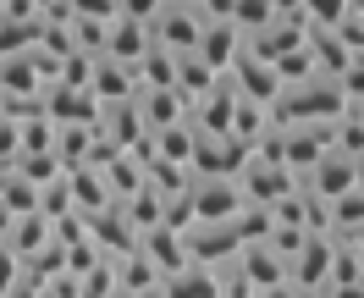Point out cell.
I'll use <instances>...</instances> for the list:
<instances>
[{"instance_id":"1","label":"cell","mask_w":364,"mask_h":298,"mask_svg":"<svg viewBox=\"0 0 364 298\" xmlns=\"http://www.w3.org/2000/svg\"><path fill=\"white\" fill-rule=\"evenodd\" d=\"M348 116V100H342L337 78H309V83H293L271 100V127H298V122H342Z\"/></svg>"},{"instance_id":"2","label":"cell","mask_w":364,"mask_h":298,"mask_svg":"<svg viewBox=\"0 0 364 298\" xmlns=\"http://www.w3.org/2000/svg\"><path fill=\"white\" fill-rule=\"evenodd\" d=\"M182 199V227H193V221H232L237 210H243V193H237V177H193V183L171 193Z\"/></svg>"},{"instance_id":"3","label":"cell","mask_w":364,"mask_h":298,"mask_svg":"<svg viewBox=\"0 0 364 298\" xmlns=\"http://www.w3.org/2000/svg\"><path fill=\"white\" fill-rule=\"evenodd\" d=\"M205 39V11L199 6H160L155 23H149V45L166 55H193Z\"/></svg>"},{"instance_id":"4","label":"cell","mask_w":364,"mask_h":298,"mask_svg":"<svg viewBox=\"0 0 364 298\" xmlns=\"http://www.w3.org/2000/svg\"><path fill=\"white\" fill-rule=\"evenodd\" d=\"M293 171L287 166H276L265 161V155H249L243 161V171H237V193H243V205H259V210H271L282 193H293Z\"/></svg>"},{"instance_id":"5","label":"cell","mask_w":364,"mask_h":298,"mask_svg":"<svg viewBox=\"0 0 364 298\" xmlns=\"http://www.w3.org/2000/svg\"><path fill=\"white\" fill-rule=\"evenodd\" d=\"M182 249H188L193 265H227L243 249V238H237L232 221H193V227H182Z\"/></svg>"},{"instance_id":"6","label":"cell","mask_w":364,"mask_h":298,"mask_svg":"<svg viewBox=\"0 0 364 298\" xmlns=\"http://www.w3.org/2000/svg\"><path fill=\"white\" fill-rule=\"evenodd\" d=\"M331 265H337V238L309 232V238H304V249L293 254L287 276H293V282H304L309 293H326V287H331Z\"/></svg>"},{"instance_id":"7","label":"cell","mask_w":364,"mask_h":298,"mask_svg":"<svg viewBox=\"0 0 364 298\" xmlns=\"http://www.w3.org/2000/svg\"><path fill=\"white\" fill-rule=\"evenodd\" d=\"M353 183H359V161H353V155H342V149H326V155L315 161V171H309L298 188H304L309 199H320V205H331V199L348 193Z\"/></svg>"},{"instance_id":"8","label":"cell","mask_w":364,"mask_h":298,"mask_svg":"<svg viewBox=\"0 0 364 298\" xmlns=\"http://www.w3.org/2000/svg\"><path fill=\"white\" fill-rule=\"evenodd\" d=\"M249 155L254 149L237 144V138H199L193 133V161H188V171H193V177H237Z\"/></svg>"},{"instance_id":"9","label":"cell","mask_w":364,"mask_h":298,"mask_svg":"<svg viewBox=\"0 0 364 298\" xmlns=\"http://www.w3.org/2000/svg\"><path fill=\"white\" fill-rule=\"evenodd\" d=\"M304 45V17H271L265 28H254L249 39H243V50H249L254 61H282V55H293V50Z\"/></svg>"},{"instance_id":"10","label":"cell","mask_w":364,"mask_h":298,"mask_svg":"<svg viewBox=\"0 0 364 298\" xmlns=\"http://www.w3.org/2000/svg\"><path fill=\"white\" fill-rule=\"evenodd\" d=\"M133 111H138V122H144V133H160V127L188 122V100H182L177 89H138Z\"/></svg>"},{"instance_id":"11","label":"cell","mask_w":364,"mask_h":298,"mask_svg":"<svg viewBox=\"0 0 364 298\" xmlns=\"http://www.w3.org/2000/svg\"><path fill=\"white\" fill-rule=\"evenodd\" d=\"M89 243L105 254V260H116V254H127L138 243V232H133V221L122 215V205H105L100 215H89Z\"/></svg>"},{"instance_id":"12","label":"cell","mask_w":364,"mask_h":298,"mask_svg":"<svg viewBox=\"0 0 364 298\" xmlns=\"http://www.w3.org/2000/svg\"><path fill=\"white\" fill-rule=\"evenodd\" d=\"M138 254L155 265V276H171V271H182L188 265V249H182V232L177 227H149V232H138Z\"/></svg>"},{"instance_id":"13","label":"cell","mask_w":364,"mask_h":298,"mask_svg":"<svg viewBox=\"0 0 364 298\" xmlns=\"http://www.w3.org/2000/svg\"><path fill=\"white\" fill-rule=\"evenodd\" d=\"M67 177V199H72V210L89 221V215H100L105 205H116L111 199V188H105V177H100V166H72V171H61Z\"/></svg>"},{"instance_id":"14","label":"cell","mask_w":364,"mask_h":298,"mask_svg":"<svg viewBox=\"0 0 364 298\" xmlns=\"http://www.w3.org/2000/svg\"><path fill=\"white\" fill-rule=\"evenodd\" d=\"M89 94H94V105H127V100L138 94V83H133V67H122V61H105V55H94Z\"/></svg>"},{"instance_id":"15","label":"cell","mask_w":364,"mask_h":298,"mask_svg":"<svg viewBox=\"0 0 364 298\" xmlns=\"http://www.w3.org/2000/svg\"><path fill=\"white\" fill-rule=\"evenodd\" d=\"M232 265L249 276V287H259V293H265V287H276V282L287 276V260H282L271 243H243V249L232 254Z\"/></svg>"},{"instance_id":"16","label":"cell","mask_w":364,"mask_h":298,"mask_svg":"<svg viewBox=\"0 0 364 298\" xmlns=\"http://www.w3.org/2000/svg\"><path fill=\"white\" fill-rule=\"evenodd\" d=\"M199 61H205L210 72H227L237 55H243V33L232 23H205V39H199V50H193Z\"/></svg>"},{"instance_id":"17","label":"cell","mask_w":364,"mask_h":298,"mask_svg":"<svg viewBox=\"0 0 364 298\" xmlns=\"http://www.w3.org/2000/svg\"><path fill=\"white\" fill-rule=\"evenodd\" d=\"M144 50H149V28L116 17V23L105 28V50H100V55H105V61H122V67H133Z\"/></svg>"},{"instance_id":"18","label":"cell","mask_w":364,"mask_h":298,"mask_svg":"<svg viewBox=\"0 0 364 298\" xmlns=\"http://www.w3.org/2000/svg\"><path fill=\"white\" fill-rule=\"evenodd\" d=\"M160 298H215V265H182V271L160 276Z\"/></svg>"},{"instance_id":"19","label":"cell","mask_w":364,"mask_h":298,"mask_svg":"<svg viewBox=\"0 0 364 298\" xmlns=\"http://www.w3.org/2000/svg\"><path fill=\"white\" fill-rule=\"evenodd\" d=\"M111 271H116V287H122V293H138V298H149V293L160 287L155 265H149V260L138 254V243H133L127 254H116V260H111Z\"/></svg>"},{"instance_id":"20","label":"cell","mask_w":364,"mask_h":298,"mask_svg":"<svg viewBox=\"0 0 364 298\" xmlns=\"http://www.w3.org/2000/svg\"><path fill=\"white\" fill-rule=\"evenodd\" d=\"M149 138H155V161L182 166V171H188V161H193V127H188V122H177V127H160V133H149Z\"/></svg>"},{"instance_id":"21","label":"cell","mask_w":364,"mask_h":298,"mask_svg":"<svg viewBox=\"0 0 364 298\" xmlns=\"http://www.w3.org/2000/svg\"><path fill=\"white\" fill-rule=\"evenodd\" d=\"M215 83H221V72H210L199 55H177V94L188 100V105H193L199 94H210Z\"/></svg>"},{"instance_id":"22","label":"cell","mask_w":364,"mask_h":298,"mask_svg":"<svg viewBox=\"0 0 364 298\" xmlns=\"http://www.w3.org/2000/svg\"><path fill=\"white\" fill-rule=\"evenodd\" d=\"M271 17H276V6H271V0H232V6H227V23L237 28L243 39H249L254 28H265Z\"/></svg>"},{"instance_id":"23","label":"cell","mask_w":364,"mask_h":298,"mask_svg":"<svg viewBox=\"0 0 364 298\" xmlns=\"http://www.w3.org/2000/svg\"><path fill=\"white\" fill-rule=\"evenodd\" d=\"M166 6V0H116V17H127V23H155V11Z\"/></svg>"},{"instance_id":"24","label":"cell","mask_w":364,"mask_h":298,"mask_svg":"<svg viewBox=\"0 0 364 298\" xmlns=\"http://www.w3.org/2000/svg\"><path fill=\"white\" fill-rule=\"evenodd\" d=\"M259 298H320V293H309V287H304V282H293V276H282V282H276V287H265Z\"/></svg>"},{"instance_id":"25","label":"cell","mask_w":364,"mask_h":298,"mask_svg":"<svg viewBox=\"0 0 364 298\" xmlns=\"http://www.w3.org/2000/svg\"><path fill=\"white\" fill-rule=\"evenodd\" d=\"M6 298H39V282H33V276H17V287H11V293H6Z\"/></svg>"},{"instance_id":"26","label":"cell","mask_w":364,"mask_h":298,"mask_svg":"<svg viewBox=\"0 0 364 298\" xmlns=\"http://www.w3.org/2000/svg\"><path fill=\"white\" fill-rule=\"evenodd\" d=\"M348 116H359V122H364V105H353V111H348Z\"/></svg>"},{"instance_id":"27","label":"cell","mask_w":364,"mask_h":298,"mask_svg":"<svg viewBox=\"0 0 364 298\" xmlns=\"http://www.w3.org/2000/svg\"><path fill=\"white\" fill-rule=\"evenodd\" d=\"M359 171H364V155H359Z\"/></svg>"}]
</instances>
